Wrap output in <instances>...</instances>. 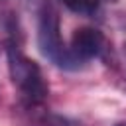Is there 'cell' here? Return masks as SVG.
I'll return each mask as SVG.
<instances>
[{"label": "cell", "instance_id": "4", "mask_svg": "<svg viewBox=\"0 0 126 126\" xmlns=\"http://www.w3.org/2000/svg\"><path fill=\"white\" fill-rule=\"evenodd\" d=\"M61 2L79 16H93L100 6V0H61Z\"/></svg>", "mask_w": 126, "mask_h": 126}, {"label": "cell", "instance_id": "6", "mask_svg": "<svg viewBox=\"0 0 126 126\" xmlns=\"http://www.w3.org/2000/svg\"><path fill=\"white\" fill-rule=\"evenodd\" d=\"M114 126H126V122H118V124H114Z\"/></svg>", "mask_w": 126, "mask_h": 126}, {"label": "cell", "instance_id": "1", "mask_svg": "<svg viewBox=\"0 0 126 126\" xmlns=\"http://www.w3.org/2000/svg\"><path fill=\"white\" fill-rule=\"evenodd\" d=\"M6 55H8V69H10L12 83L20 91L22 100L28 106H37V104L45 102V98L49 94V87L43 79V73H41L39 65L22 51L20 39L16 35L8 37Z\"/></svg>", "mask_w": 126, "mask_h": 126}, {"label": "cell", "instance_id": "3", "mask_svg": "<svg viewBox=\"0 0 126 126\" xmlns=\"http://www.w3.org/2000/svg\"><path fill=\"white\" fill-rule=\"evenodd\" d=\"M104 49H106V39H104L102 32H98L94 28H81L71 37L69 51L79 65L89 61V59L100 57Z\"/></svg>", "mask_w": 126, "mask_h": 126}, {"label": "cell", "instance_id": "2", "mask_svg": "<svg viewBox=\"0 0 126 126\" xmlns=\"http://www.w3.org/2000/svg\"><path fill=\"white\" fill-rule=\"evenodd\" d=\"M37 45L41 53L53 61L61 69H77L79 63L73 59L69 47L63 45L61 39V30H59V16L51 4H43L39 10V20H37Z\"/></svg>", "mask_w": 126, "mask_h": 126}, {"label": "cell", "instance_id": "5", "mask_svg": "<svg viewBox=\"0 0 126 126\" xmlns=\"http://www.w3.org/2000/svg\"><path fill=\"white\" fill-rule=\"evenodd\" d=\"M47 126H65V124H63V122H61V120H55V122H49V124H47Z\"/></svg>", "mask_w": 126, "mask_h": 126}]
</instances>
